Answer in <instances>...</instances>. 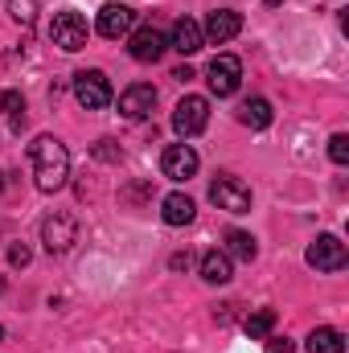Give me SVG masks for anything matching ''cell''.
<instances>
[{
  "label": "cell",
  "mask_w": 349,
  "mask_h": 353,
  "mask_svg": "<svg viewBox=\"0 0 349 353\" xmlns=\"http://www.w3.org/2000/svg\"><path fill=\"white\" fill-rule=\"evenodd\" d=\"M74 99L87 107V111H103L111 103V83L103 70H79L74 74Z\"/></svg>",
  "instance_id": "obj_6"
},
{
  "label": "cell",
  "mask_w": 349,
  "mask_h": 353,
  "mask_svg": "<svg viewBox=\"0 0 349 353\" xmlns=\"http://www.w3.org/2000/svg\"><path fill=\"white\" fill-rule=\"evenodd\" d=\"M173 79H177V83H189V79H193V70H189V66H177Z\"/></svg>",
  "instance_id": "obj_27"
},
{
  "label": "cell",
  "mask_w": 349,
  "mask_h": 353,
  "mask_svg": "<svg viewBox=\"0 0 349 353\" xmlns=\"http://www.w3.org/2000/svg\"><path fill=\"white\" fill-rule=\"evenodd\" d=\"M239 29H243V17H239L235 8H218V12L206 17V25H201V41L226 46L230 37H239Z\"/></svg>",
  "instance_id": "obj_10"
},
{
  "label": "cell",
  "mask_w": 349,
  "mask_h": 353,
  "mask_svg": "<svg viewBox=\"0 0 349 353\" xmlns=\"http://www.w3.org/2000/svg\"><path fill=\"white\" fill-rule=\"evenodd\" d=\"M243 329H247V337H251V341H263V337L275 329V308H259V312H251Z\"/></svg>",
  "instance_id": "obj_21"
},
{
  "label": "cell",
  "mask_w": 349,
  "mask_h": 353,
  "mask_svg": "<svg viewBox=\"0 0 349 353\" xmlns=\"http://www.w3.org/2000/svg\"><path fill=\"white\" fill-rule=\"evenodd\" d=\"M206 123H210V99H201V94H185V99L173 107L177 136H185V140H189V136H201Z\"/></svg>",
  "instance_id": "obj_3"
},
{
  "label": "cell",
  "mask_w": 349,
  "mask_h": 353,
  "mask_svg": "<svg viewBox=\"0 0 349 353\" xmlns=\"http://www.w3.org/2000/svg\"><path fill=\"white\" fill-rule=\"evenodd\" d=\"M8 17L21 21V25H33V17H37V0H8Z\"/></svg>",
  "instance_id": "obj_22"
},
{
  "label": "cell",
  "mask_w": 349,
  "mask_h": 353,
  "mask_svg": "<svg viewBox=\"0 0 349 353\" xmlns=\"http://www.w3.org/2000/svg\"><path fill=\"white\" fill-rule=\"evenodd\" d=\"M90 37V25L83 12H74V8H62V12H54V25H50V41L58 46V50H66V54H79L83 46H87Z\"/></svg>",
  "instance_id": "obj_2"
},
{
  "label": "cell",
  "mask_w": 349,
  "mask_h": 353,
  "mask_svg": "<svg viewBox=\"0 0 349 353\" xmlns=\"http://www.w3.org/2000/svg\"><path fill=\"white\" fill-rule=\"evenodd\" d=\"M329 157H333V165H349V136L346 132H337L329 140Z\"/></svg>",
  "instance_id": "obj_23"
},
{
  "label": "cell",
  "mask_w": 349,
  "mask_h": 353,
  "mask_svg": "<svg viewBox=\"0 0 349 353\" xmlns=\"http://www.w3.org/2000/svg\"><path fill=\"white\" fill-rule=\"evenodd\" d=\"M29 259H33V251H29L25 243H12V247H8V263L12 267H29Z\"/></svg>",
  "instance_id": "obj_24"
},
{
  "label": "cell",
  "mask_w": 349,
  "mask_h": 353,
  "mask_svg": "<svg viewBox=\"0 0 349 353\" xmlns=\"http://www.w3.org/2000/svg\"><path fill=\"white\" fill-rule=\"evenodd\" d=\"M226 255H230V259L251 263V259L259 255V247H255V239H251L247 230H230V234H226Z\"/></svg>",
  "instance_id": "obj_19"
},
{
  "label": "cell",
  "mask_w": 349,
  "mask_h": 353,
  "mask_svg": "<svg viewBox=\"0 0 349 353\" xmlns=\"http://www.w3.org/2000/svg\"><path fill=\"white\" fill-rule=\"evenodd\" d=\"M169 46H173L177 54H185V58L197 54V50H201V25L189 21V17H181L173 25V33H169Z\"/></svg>",
  "instance_id": "obj_14"
},
{
  "label": "cell",
  "mask_w": 349,
  "mask_h": 353,
  "mask_svg": "<svg viewBox=\"0 0 349 353\" xmlns=\"http://www.w3.org/2000/svg\"><path fill=\"white\" fill-rule=\"evenodd\" d=\"M0 111H4V119H8L12 132L25 128V99H21L17 90H4V94H0Z\"/></svg>",
  "instance_id": "obj_20"
},
{
  "label": "cell",
  "mask_w": 349,
  "mask_h": 353,
  "mask_svg": "<svg viewBox=\"0 0 349 353\" xmlns=\"http://www.w3.org/2000/svg\"><path fill=\"white\" fill-rule=\"evenodd\" d=\"M206 83H210V90H214L218 99L235 94L239 83H243V62H239L235 54H218V58L210 62V70H206Z\"/></svg>",
  "instance_id": "obj_7"
},
{
  "label": "cell",
  "mask_w": 349,
  "mask_h": 353,
  "mask_svg": "<svg viewBox=\"0 0 349 353\" xmlns=\"http://www.w3.org/2000/svg\"><path fill=\"white\" fill-rule=\"evenodd\" d=\"M210 201H214L218 210H226V214H251V189L230 173H222L210 185Z\"/></svg>",
  "instance_id": "obj_4"
},
{
  "label": "cell",
  "mask_w": 349,
  "mask_h": 353,
  "mask_svg": "<svg viewBox=\"0 0 349 353\" xmlns=\"http://www.w3.org/2000/svg\"><path fill=\"white\" fill-rule=\"evenodd\" d=\"M239 123H247L251 132L271 128V103H267V99H247V103L239 107Z\"/></svg>",
  "instance_id": "obj_17"
},
{
  "label": "cell",
  "mask_w": 349,
  "mask_h": 353,
  "mask_svg": "<svg viewBox=\"0 0 349 353\" xmlns=\"http://www.w3.org/2000/svg\"><path fill=\"white\" fill-rule=\"evenodd\" d=\"M308 353H346V333L341 329H312Z\"/></svg>",
  "instance_id": "obj_18"
},
{
  "label": "cell",
  "mask_w": 349,
  "mask_h": 353,
  "mask_svg": "<svg viewBox=\"0 0 349 353\" xmlns=\"http://www.w3.org/2000/svg\"><path fill=\"white\" fill-rule=\"evenodd\" d=\"M94 29H99V37H107V41H119V37H128V33L136 29V12H132L128 4L111 0V4H103V8H99V21H94Z\"/></svg>",
  "instance_id": "obj_9"
},
{
  "label": "cell",
  "mask_w": 349,
  "mask_h": 353,
  "mask_svg": "<svg viewBox=\"0 0 349 353\" xmlns=\"http://www.w3.org/2000/svg\"><path fill=\"white\" fill-rule=\"evenodd\" d=\"M152 107H157V87L152 83H132V87L119 94V111L128 119H148Z\"/></svg>",
  "instance_id": "obj_12"
},
{
  "label": "cell",
  "mask_w": 349,
  "mask_h": 353,
  "mask_svg": "<svg viewBox=\"0 0 349 353\" xmlns=\"http://www.w3.org/2000/svg\"><path fill=\"white\" fill-rule=\"evenodd\" d=\"M0 341H4V329H0Z\"/></svg>",
  "instance_id": "obj_30"
},
{
  "label": "cell",
  "mask_w": 349,
  "mask_h": 353,
  "mask_svg": "<svg viewBox=\"0 0 349 353\" xmlns=\"http://www.w3.org/2000/svg\"><path fill=\"white\" fill-rule=\"evenodd\" d=\"M230 275L235 271H230V255L226 251H206L201 255V279L206 283H218L222 288V283H230Z\"/></svg>",
  "instance_id": "obj_16"
},
{
  "label": "cell",
  "mask_w": 349,
  "mask_h": 353,
  "mask_svg": "<svg viewBox=\"0 0 349 353\" xmlns=\"http://www.w3.org/2000/svg\"><path fill=\"white\" fill-rule=\"evenodd\" d=\"M169 267H173V271H181V267H189V251H185V255H173V259H169Z\"/></svg>",
  "instance_id": "obj_28"
},
{
  "label": "cell",
  "mask_w": 349,
  "mask_h": 353,
  "mask_svg": "<svg viewBox=\"0 0 349 353\" xmlns=\"http://www.w3.org/2000/svg\"><path fill=\"white\" fill-rule=\"evenodd\" d=\"M79 243V222H74V214H50L46 222H41V247L50 251V255H62V251H70Z\"/></svg>",
  "instance_id": "obj_5"
},
{
  "label": "cell",
  "mask_w": 349,
  "mask_h": 353,
  "mask_svg": "<svg viewBox=\"0 0 349 353\" xmlns=\"http://www.w3.org/2000/svg\"><path fill=\"white\" fill-rule=\"evenodd\" d=\"M304 259H308V267H317V271H341L349 259V251L337 234H317Z\"/></svg>",
  "instance_id": "obj_8"
},
{
  "label": "cell",
  "mask_w": 349,
  "mask_h": 353,
  "mask_svg": "<svg viewBox=\"0 0 349 353\" xmlns=\"http://www.w3.org/2000/svg\"><path fill=\"white\" fill-rule=\"evenodd\" d=\"M29 165H33V181L41 193H58L70 181V152L58 136H37L29 144Z\"/></svg>",
  "instance_id": "obj_1"
},
{
  "label": "cell",
  "mask_w": 349,
  "mask_h": 353,
  "mask_svg": "<svg viewBox=\"0 0 349 353\" xmlns=\"http://www.w3.org/2000/svg\"><path fill=\"white\" fill-rule=\"evenodd\" d=\"M165 50H169V37H165L161 29H152V25L136 29V33H132V41H128V54H132L136 62H157Z\"/></svg>",
  "instance_id": "obj_11"
},
{
  "label": "cell",
  "mask_w": 349,
  "mask_h": 353,
  "mask_svg": "<svg viewBox=\"0 0 349 353\" xmlns=\"http://www.w3.org/2000/svg\"><path fill=\"white\" fill-rule=\"evenodd\" d=\"M161 218H165L169 226H189V222L197 218V205H193L185 193H169V197L161 201Z\"/></svg>",
  "instance_id": "obj_15"
},
{
  "label": "cell",
  "mask_w": 349,
  "mask_h": 353,
  "mask_svg": "<svg viewBox=\"0 0 349 353\" xmlns=\"http://www.w3.org/2000/svg\"><path fill=\"white\" fill-rule=\"evenodd\" d=\"M161 173L169 176V181H189V176L197 173V152L189 144H169L165 157H161Z\"/></svg>",
  "instance_id": "obj_13"
},
{
  "label": "cell",
  "mask_w": 349,
  "mask_h": 353,
  "mask_svg": "<svg viewBox=\"0 0 349 353\" xmlns=\"http://www.w3.org/2000/svg\"><path fill=\"white\" fill-rule=\"evenodd\" d=\"M94 157H99V161H119L123 152L115 148V140H99V144H94Z\"/></svg>",
  "instance_id": "obj_25"
},
{
  "label": "cell",
  "mask_w": 349,
  "mask_h": 353,
  "mask_svg": "<svg viewBox=\"0 0 349 353\" xmlns=\"http://www.w3.org/2000/svg\"><path fill=\"white\" fill-rule=\"evenodd\" d=\"M263 4H271V8H275V4H283V0H263Z\"/></svg>",
  "instance_id": "obj_29"
},
{
  "label": "cell",
  "mask_w": 349,
  "mask_h": 353,
  "mask_svg": "<svg viewBox=\"0 0 349 353\" xmlns=\"http://www.w3.org/2000/svg\"><path fill=\"white\" fill-rule=\"evenodd\" d=\"M267 353H292V341L288 337H267Z\"/></svg>",
  "instance_id": "obj_26"
}]
</instances>
